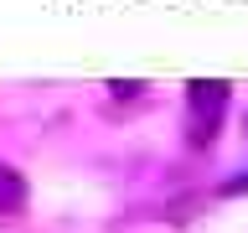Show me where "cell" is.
I'll use <instances>...</instances> for the list:
<instances>
[{
	"instance_id": "2",
	"label": "cell",
	"mask_w": 248,
	"mask_h": 233,
	"mask_svg": "<svg viewBox=\"0 0 248 233\" xmlns=\"http://www.w3.org/2000/svg\"><path fill=\"white\" fill-rule=\"evenodd\" d=\"M26 207V176L16 166H0V213H21Z\"/></svg>"
},
{
	"instance_id": "3",
	"label": "cell",
	"mask_w": 248,
	"mask_h": 233,
	"mask_svg": "<svg viewBox=\"0 0 248 233\" xmlns=\"http://www.w3.org/2000/svg\"><path fill=\"white\" fill-rule=\"evenodd\" d=\"M222 192H228V197H243V192H248V171H238V176H228V182H222Z\"/></svg>"
},
{
	"instance_id": "1",
	"label": "cell",
	"mask_w": 248,
	"mask_h": 233,
	"mask_svg": "<svg viewBox=\"0 0 248 233\" xmlns=\"http://www.w3.org/2000/svg\"><path fill=\"white\" fill-rule=\"evenodd\" d=\"M228 109V83L222 78H197L186 83V114H191V145H207L217 135V119Z\"/></svg>"
}]
</instances>
